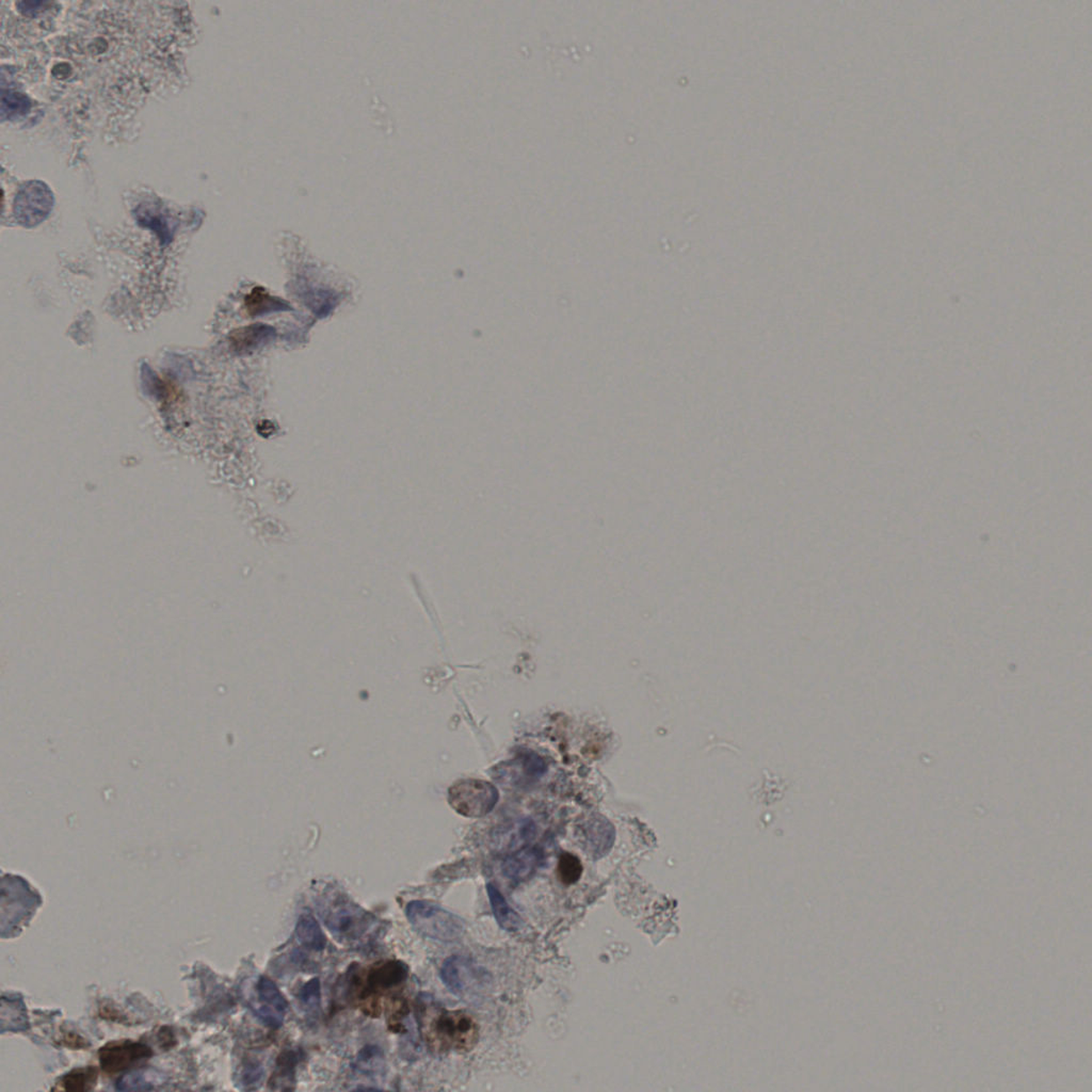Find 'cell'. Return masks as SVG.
Listing matches in <instances>:
<instances>
[{
    "instance_id": "1",
    "label": "cell",
    "mask_w": 1092,
    "mask_h": 1092,
    "mask_svg": "<svg viewBox=\"0 0 1092 1092\" xmlns=\"http://www.w3.org/2000/svg\"><path fill=\"white\" fill-rule=\"evenodd\" d=\"M318 906L324 925L339 944L362 945L377 934V918L347 896L329 895Z\"/></svg>"
},
{
    "instance_id": "2",
    "label": "cell",
    "mask_w": 1092,
    "mask_h": 1092,
    "mask_svg": "<svg viewBox=\"0 0 1092 1092\" xmlns=\"http://www.w3.org/2000/svg\"><path fill=\"white\" fill-rule=\"evenodd\" d=\"M406 915L414 930L432 940L456 942L465 935L466 924L460 916L430 901H411Z\"/></svg>"
},
{
    "instance_id": "3",
    "label": "cell",
    "mask_w": 1092,
    "mask_h": 1092,
    "mask_svg": "<svg viewBox=\"0 0 1092 1092\" xmlns=\"http://www.w3.org/2000/svg\"><path fill=\"white\" fill-rule=\"evenodd\" d=\"M479 1028L471 1014L460 1011H443L430 1028V1043L441 1050L468 1052L478 1043Z\"/></svg>"
},
{
    "instance_id": "4",
    "label": "cell",
    "mask_w": 1092,
    "mask_h": 1092,
    "mask_svg": "<svg viewBox=\"0 0 1092 1092\" xmlns=\"http://www.w3.org/2000/svg\"><path fill=\"white\" fill-rule=\"evenodd\" d=\"M441 980L456 997L474 998L486 992L492 982L491 975L471 958L455 955L448 958L441 968Z\"/></svg>"
},
{
    "instance_id": "5",
    "label": "cell",
    "mask_w": 1092,
    "mask_h": 1092,
    "mask_svg": "<svg viewBox=\"0 0 1092 1092\" xmlns=\"http://www.w3.org/2000/svg\"><path fill=\"white\" fill-rule=\"evenodd\" d=\"M497 788L490 782L467 779L457 782L450 790V802L460 815L482 817L488 815L498 801Z\"/></svg>"
},
{
    "instance_id": "6",
    "label": "cell",
    "mask_w": 1092,
    "mask_h": 1092,
    "mask_svg": "<svg viewBox=\"0 0 1092 1092\" xmlns=\"http://www.w3.org/2000/svg\"><path fill=\"white\" fill-rule=\"evenodd\" d=\"M54 194L41 180H30L20 186L13 202L15 219L24 228H34L49 218L54 209Z\"/></svg>"
},
{
    "instance_id": "7",
    "label": "cell",
    "mask_w": 1092,
    "mask_h": 1092,
    "mask_svg": "<svg viewBox=\"0 0 1092 1092\" xmlns=\"http://www.w3.org/2000/svg\"><path fill=\"white\" fill-rule=\"evenodd\" d=\"M151 1055V1049L140 1043H112L100 1050V1061L105 1073H118L135 1067Z\"/></svg>"
},
{
    "instance_id": "8",
    "label": "cell",
    "mask_w": 1092,
    "mask_h": 1092,
    "mask_svg": "<svg viewBox=\"0 0 1092 1092\" xmlns=\"http://www.w3.org/2000/svg\"><path fill=\"white\" fill-rule=\"evenodd\" d=\"M257 997H259L260 1006L255 1008V1014L260 1018L261 1021L267 1025L268 1028H279L284 1022L285 1014L288 1012L287 999L280 989L277 988L275 982L266 976L260 977L256 985Z\"/></svg>"
},
{
    "instance_id": "9",
    "label": "cell",
    "mask_w": 1092,
    "mask_h": 1092,
    "mask_svg": "<svg viewBox=\"0 0 1092 1092\" xmlns=\"http://www.w3.org/2000/svg\"><path fill=\"white\" fill-rule=\"evenodd\" d=\"M543 861V853L539 848L524 847L504 857L502 874L513 883L527 882L537 872Z\"/></svg>"
},
{
    "instance_id": "10",
    "label": "cell",
    "mask_w": 1092,
    "mask_h": 1092,
    "mask_svg": "<svg viewBox=\"0 0 1092 1092\" xmlns=\"http://www.w3.org/2000/svg\"><path fill=\"white\" fill-rule=\"evenodd\" d=\"M535 836V825L530 819H521L497 829L493 842L498 851L517 852L527 847Z\"/></svg>"
},
{
    "instance_id": "11",
    "label": "cell",
    "mask_w": 1092,
    "mask_h": 1092,
    "mask_svg": "<svg viewBox=\"0 0 1092 1092\" xmlns=\"http://www.w3.org/2000/svg\"><path fill=\"white\" fill-rule=\"evenodd\" d=\"M276 337V330L266 324L255 323L234 330L230 334L231 348L237 354H249L264 346Z\"/></svg>"
},
{
    "instance_id": "12",
    "label": "cell",
    "mask_w": 1092,
    "mask_h": 1092,
    "mask_svg": "<svg viewBox=\"0 0 1092 1092\" xmlns=\"http://www.w3.org/2000/svg\"><path fill=\"white\" fill-rule=\"evenodd\" d=\"M545 769L544 762L538 755H524L519 759L512 762V764L504 763L503 769H497V772L501 775L498 777L502 780L501 782L506 781L515 785V783L539 779L544 774Z\"/></svg>"
},
{
    "instance_id": "13",
    "label": "cell",
    "mask_w": 1092,
    "mask_h": 1092,
    "mask_svg": "<svg viewBox=\"0 0 1092 1092\" xmlns=\"http://www.w3.org/2000/svg\"><path fill=\"white\" fill-rule=\"evenodd\" d=\"M584 842L587 853L592 857H604L615 842V829L606 819H592L584 828Z\"/></svg>"
},
{
    "instance_id": "14",
    "label": "cell",
    "mask_w": 1092,
    "mask_h": 1092,
    "mask_svg": "<svg viewBox=\"0 0 1092 1092\" xmlns=\"http://www.w3.org/2000/svg\"><path fill=\"white\" fill-rule=\"evenodd\" d=\"M408 976V967L400 961L379 963L368 977L369 990L386 991L401 985Z\"/></svg>"
},
{
    "instance_id": "15",
    "label": "cell",
    "mask_w": 1092,
    "mask_h": 1092,
    "mask_svg": "<svg viewBox=\"0 0 1092 1092\" xmlns=\"http://www.w3.org/2000/svg\"><path fill=\"white\" fill-rule=\"evenodd\" d=\"M487 892L489 900H490L492 913L496 918L497 924L504 930L514 932L522 929L523 921L519 914L510 906L506 899L499 892L497 887L492 884L487 885Z\"/></svg>"
},
{
    "instance_id": "16",
    "label": "cell",
    "mask_w": 1092,
    "mask_h": 1092,
    "mask_svg": "<svg viewBox=\"0 0 1092 1092\" xmlns=\"http://www.w3.org/2000/svg\"><path fill=\"white\" fill-rule=\"evenodd\" d=\"M246 311L251 316H262L266 314L292 310L288 302L280 298L273 297L261 286L255 287L245 299Z\"/></svg>"
},
{
    "instance_id": "17",
    "label": "cell",
    "mask_w": 1092,
    "mask_h": 1092,
    "mask_svg": "<svg viewBox=\"0 0 1092 1092\" xmlns=\"http://www.w3.org/2000/svg\"><path fill=\"white\" fill-rule=\"evenodd\" d=\"M295 934L299 942L306 949L321 952L327 946V937L321 925L313 915L305 914L299 918Z\"/></svg>"
},
{
    "instance_id": "18",
    "label": "cell",
    "mask_w": 1092,
    "mask_h": 1092,
    "mask_svg": "<svg viewBox=\"0 0 1092 1092\" xmlns=\"http://www.w3.org/2000/svg\"><path fill=\"white\" fill-rule=\"evenodd\" d=\"M96 1070L92 1067L80 1068L71 1071L57 1083L54 1089L65 1091H87L94 1088L96 1083Z\"/></svg>"
},
{
    "instance_id": "19",
    "label": "cell",
    "mask_w": 1092,
    "mask_h": 1092,
    "mask_svg": "<svg viewBox=\"0 0 1092 1092\" xmlns=\"http://www.w3.org/2000/svg\"><path fill=\"white\" fill-rule=\"evenodd\" d=\"M30 106L32 105H30L28 97L23 94H19L17 91H3V120H13V118L27 115L30 110Z\"/></svg>"
},
{
    "instance_id": "20",
    "label": "cell",
    "mask_w": 1092,
    "mask_h": 1092,
    "mask_svg": "<svg viewBox=\"0 0 1092 1092\" xmlns=\"http://www.w3.org/2000/svg\"><path fill=\"white\" fill-rule=\"evenodd\" d=\"M298 999L303 1011L310 1016H316L321 1009L322 988L318 978H313L305 983L298 992Z\"/></svg>"
},
{
    "instance_id": "21",
    "label": "cell",
    "mask_w": 1092,
    "mask_h": 1092,
    "mask_svg": "<svg viewBox=\"0 0 1092 1092\" xmlns=\"http://www.w3.org/2000/svg\"><path fill=\"white\" fill-rule=\"evenodd\" d=\"M299 1056L293 1050L283 1053L281 1058L277 1059L276 1073H273L271 1084L284 1085L287 1090L286 1084H293L295 1081L296 1065H298Z\"/></svg>"
},
{
    "instance_id": "22",
    "label": "cell",
    "mask_w": 1092,
    "mask_h": 1092,
    "mask_svg": "<svg viewBox=\"0 0 1092 1092\" xmlns=\"http://www.w3.org/2000/svg\"><path fill=\"white\" fill-rule=\"evenodd\" d=\"M583 874V864L574 854L565 853L561 854L558 861L557 875L561 883L565 885L579 882Z\"/></svg>"
},
{
    "instance_id": "23",
    "label": "cell",
    "mask_w": 1092,
    "mask_h": 1092,
    "mask_svg": "<svg viewBox=\"0 0 1092 1092\" xmlns=\"http://www.w3.org/2000/svg\"><path fill=\"white\" fill-rule=\"evenodd\" d=\"M142 383L143 388L148 393L155 396L156 398H166L173 394V390L167 383H164L158 375L149 368L148 365H142Z\"/></svg>"
},
{
    "instance_id": "24",
    "label": "cell",
    "mask_w": 1092,
    "mask_h": 1092,
    "mask_svg": "<svg viewBox=\"0 0 1092 1092\" xmlns=\"http://www.w3.org/2000/svg\"><path fill=\"white\" fill-rule=\"evenodd\" d=\"M262 1079V1069L260 1065H251L246 1071V1081L248 1085L260 1083Z\"/></svg>"
}]
</instances>
